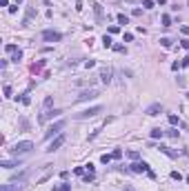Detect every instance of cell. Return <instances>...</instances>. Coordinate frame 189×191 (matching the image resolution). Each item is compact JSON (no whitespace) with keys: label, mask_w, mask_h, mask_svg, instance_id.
Instances as JSON below:
<instances>
[{"label":"cell","mask_w":189,"mask_h":191,"mask_svg":"<svg viewBox=\"0 0 189 191\" xmlns=\"http://www.w3.org/2000/svg\"><path fill=\"white\" fill-rule=\"evenodd\" d=\"M31 149H34V142L25 140V142H16V144H14V149H11V153H14L16 158H20V156H25V153H29Z\"/></svg>","instance_id":"cell-1"},{"label":"cell","mask_w":189,"mask_h":191,"mask_svg":"<svg viewBox=\"0 0 189 191\" xmlns=\"http://www.w3.org/2000/svg\"><path fill=\"white\" fill-rule=\"evenodd\" d=\"M65 127V120H58L56 125H51L49 129H47V133H45V140H51L53 136H60V129Z\"/></svg>","instance_id":"cell-2"},{"label":"cell","mask_w":189,"mask_h":191,"mask_svg":"<svg viewBox=\"0 0 189 191\" xmlns=\"http://www.w3.org/2000/svg\"><path fill=\"white\" fill-rule=\"evenodd\" d=\"M43 40H47V42H58V40H62V33H60V31H53V29H45V31H43Z\"/></svg>","instance_id":"cell-3"},{"label":"cell","mask_w":189,"mask_h":191,"mask_svg":"<svg viewBox=\"0 0 189 191\" xmlns=\"http://www.w3.org/2000/svg\"><path fill=\"white\" fill-rule=\"evenodd\" d=\"M100 111H103V107H91V109H85V111L76 113V118H78V120H85V118H94V116H98Z\"/></svg>","instance_id":"cell-4"},{"label":"cell","mask_w":189,"mask_h":191,"mask_svg":"<svg viewBox=\"0 0 189 191\" xmlns=\"http://www.w3.org/2000/svg\"><path fill=\"white\" fill-rule=\"evenodd\" d=\"M58 116H60V111H58V109H47L45 113H40V116H38V122H47V120L58 118Z\"/></svg>","instance_id":"cell-5"},{"label":"cell","mask_w":189,"mask_h":191,"mask_svg":"<svg viewBox=\"0 0 189 191\" xmlns=\"http://www.w3.org/2000/svg\"><path fill=\"white\" fill-rule=\"evenodd\" d=\"M131 171H134V173H149L151 169H149V165H147V162H140V160H136V162L131 165Z\"/></svg>","instance_id":"cell-6"},{"label":"cell","mask_w":189,"mask_h":191,"mask_svg":"<svg viewBox=\"0 0 189 191\" xmlns=\"http://www.w3.org/2000/svg\"><path fill=\"white\" fill-rule=\"evenodd\" d=\"M65 142H67V136H65V133H60V136H58L56 140H51V144H49V149H47V151H51V153H53L56 149H60Z\"/></svg>","instance_id":"cell-7"},{"label":"cell","mask_w":189,"mask_h":191,"mask_svg":"<svg viewBox=\"0 0 189 191\" xmlns=\"http://www.w3.org/2000/svg\"><path fill=\"white\" fill-rule=\"evenodd\" d=\"M98 96V89H85V91H80V96H78V102H82V100H91Z\"/></svg>","instance_id":"cell-8"},{"label":"cell","mask_w":189,"mask_h":191,"mask_svg":"<svg viewBox=\"0 0 189 191\" xmlns=\"http://www.w3.org/2000/svg\"><path fill=\"white\" fill-rule=\"evenodd\" d=\"M111 76H113L111 67H103V69H100V80H103L105 84H111Z\"/></svg>","instance_id":"cell-9"},{"label":"cell","mask_w":189,"mask_h":191,"mask_svg":"<svg viewBox=\"0 0 189 191\" xmlns=\"http://www.w3.org/2000/svg\"><path fill=\"white\" fill-rule=\"evenodd\" d=\"M145 113H147V116H158V113H163V107H160V102H154L151 107H147Z\"/></svg>","instance_id":"cell-10"},{"label":"cell","mask_w":189,"mask_h":191,"mask_svg":"<svg viewBox=\"0 0 189 191\" xmlns=\"http://www.w3.org/2000/svg\"><path fill=\"white\" fill-rule=\"evenodd\" d=\"M158 149L163 151V153H167V156H169V158H178V156H180V151L171 149V147H165V144H160V147H158Z\"/></svg>","instance_id":"cell-11"},{"label":"cell","mask_w":189,"mask_h":191,"mask_svg":"<svg viewBox=\"0 0 189 191\" xmlns=\"http://www.w3.org/2000/svg\"><path fill=\"white\" fill-rule=\"evenodd\" d=\"M36 16V9L34 7H27V13H25V20H22V25H29V22H31V18H34Z\"/></svg>","instance_id":"cell-12"},{"label":"cell","mask_w":189,"mask_h":191,"mask_svg":"<svg viewBox=\"0 0 189 191\" xmlns=\"http://www.w3.org/2000/svg\"><path fill=\"white\" fill-rule=\"evenodd\" d=\"M20 165V158L18 160H2L0 162V167H5V169H14V167H18Z\"/></svg>","instance_id":"cell-13"},{"label":"cell","mask_w":189,"mask_h":191,"mask_svg":"<svg viewBox=\"0 0 189 191\" xmlns=\"http://www.w3.org/2000/svg\"><path fill=\"white\" fill-rule=\"evenodd\" d=\"M27 175H29V169H25V171H20V173H16L14 178H11V180H14V182H20V180H25Z\"/></svg>","instance_id":"cell-14"},{"label":"cell","mask_w":189,"mask_h":191,"mask_svg":"<svg viewBox=\"0 0 189 191\" xmlns=\"http://www.w3.org/2000/svg\"><path fill=\"white\" fill-rule=\"evenodd\" d=\"M94 11H96V18H98V22H103L105 16H103V7L100 5H94Z\"/></svg>","instance_id":"cell-15"},{"label":"cell","mask_w":189,"mask_h":191,"mask_svg":"<svg viewBox=\"0 0 189 191\" xmlns=\"http://www.w3.org/2000/svg\"><path fill=\"white\" fill-rule=\"evenodd\" d=\"M165 136H169V138H178V136H180V131H178L176 127H171V129H167V131H165Z\"/></svg>","instance_id":"cell-16"},{"label":"cell","mask_w":189,"mask_h":191,"mask_svg":"<svg viewBox=\"0 0 189 191\" xmlns=\"http://www.w3.org/2000/svg\"><path fill=\"white\" fill-rule=\"evenodd\" d=\"M160 45H163L165 49H171V45H173V40H171V38H160Z\"/></svg>","instance_id":"cell-17"},{"label":"cell","mask_w":189,"mask_h":191,"mask_svg":"<svg viewBox=\"0 0 189 191\" xmlns=\"http://www.w3.org/2000/svg\"><path fill=\"white\" fill-rule=\"evenodd\" d=\"M163 136H165V131H163V129H151V138H154V140L163 138Z\"/></svg>","instance_id":"cell-18"},{"label":"cell","mask_w":189,"mask_h":191,"mask_svg":"<svg viewBox=\"0 0 189 191\" xmlns=\"http://www.w3.org/2000/svg\"><path fill=\"white\" fill-rule=\"evenodd\" d=\"M111 160H113V156H111V153H103V156H100V162H103V165H109Z\"/></svg>","instance_id":"cell-19"},{"label":"cell","mask_w":189,"mask_h":191,"mask_svg":"<svg viewBox=\"0 0 189 191\" xmlns=\"http://www.w3.org/2000/svg\"><path fill=\"white\" fill-rule=\"evenodd\" d=\"M2 93H5V98H11V93H14V89H11V84H5V89H2Z\"/></svg>","instance_id":"cell-20"},{"label":"cell","mask_w":189,"mask_h":191,"mask_svg":"<svg viewBox=\"0 0 189 191\" xmlns=\"http://www.w3.org/2000/svg\"><path fill=\"white\" fill-rule=\"evenodd\" d=\"M20 58H22V51H20V49H16L14 53H11V60H14V62H18Z\"/></svg>","instance_id":"cell-21"},{"label":"cell","mask_w":189,"mask_h":191,"mask_svg":"<svg viewBox=\"0 0 189 191\" xmlns=\"http://www.w3.org/2000/svg\"><path fill=\"white\" fill-rule=\"evenodd\" d=\"M103 45H105V49H109V47H111V38H109L107 33L103 36Z\"/></svg>","instance_id":"cell-22"},{"label":"cell","mask_w":189,"mask_h":191,"mask_svg":"<svg viewBox=\"0 0 189 191\" xmlns=\"http://www.w3.org/2000/svg\"><path fill=\"white\" fill-rule=\"evenodd\" d=\"M154 0H142V9H154Z\"/></svg>","instance_id":"cell-23"},{"label":"cell","mask_w":189,"mask_h":191,"mask_svg":"<svg viewBox=\"0 0 189 191\" xmlns=\"http://www.w3.org/2000/svg\"><path fill=\"white\" fill-rule=\"evenodd\" d=\"M43 67H45V60H40V62H36V65L31 67V71H34V74H36V71H40Z\"/></svg>","instance_id":"cell-24"},{"label":"cell","mask_w":189,"mask_h":191,"mask_svg":"<svg viewBox=\"0 0 189 191\" xmlns=\"http://www.w3.org/2000/svg\"><path fill=\"white\" fill-rule=\"evenodd\" d=\"M169 125H171V127L178 125V116H176V113H169Z\"/></svg>","instance_id":"cell-25"},{"label":"cell","mask_w":189,"mask_h":191,"mask_svg":"<svg viewBox=\"0 0 189 191\" xmlns=\"http://www.w3.org/2000/svg\"><path fill=\"white\" fill-rule=\"evenodd\" d=\"M116 18H118V22H120V25H127V22H129V18L125 16V13H118Z\"/></svg>","instance_id":"cell-26"},{"label":"cell","mask_w":189,"mask_h":191,"mask_svg":"<svg viewBox=\"0 0 189 191\" xmlns=\"http://www.w3.org/2000/svg\"><path fill=\"white\" fill-rule=\"evenodd\" d=\"M111 156H113V160L122 158V149H113V151H111Z\"/></svg>","instance_id":"cell-27"},{"label":"cell","mask_w":189,"mask_h":191,"mask_svg":"<svg viewBox=\"0 0 189 191\" xmlns=\"http://www.w3.org/2000/svg\"><path fill=\"white\" fill-rule=\"evenodd\" d=\"M16 49H18V47H16V45H11V42H9V45H5V51H9V53H14Z\"/></svg>","instance_id":"cell-28"},{"label":"cell","mask_w":189,"mask_h":191,"mask_svg":"<svg viewBox=\"0 0 189 191\" xmlns=\"http://www.w3.org/2000/svg\"><path fill=\"white\" fill-rule=\"evenodd\" d=\"M2 187H5L7 191H22V187H20V184H18V187H9V184H2Z\"/></svg>","instance_id":"cell-29"},{"label":"cell","mask_w":189,"mask_h":191,"mask_svg":"<svg viewBox=\"0 0 189 191\" xmlns=\"http://www.w3.org/2000/svg\"><path fill=\"white\" fill-rule=\"evenodd\" d=\"M171 25V18L169 16H163V27H169Z\"/></svg>","instance_id":"cell-30"},{"label":"cell","mask_w":189,"mask_h":191,"mask_svg":"<svg viewBox=\"0 0 189 191\" xmlns=\"http://www.w3.org/2000/svg\"><path fill=\"white\" fill-rule=\"evenodd\" d=\"M171 178L173 180H182V173L180 171H171Z\"/></svg>","instance_id":"cell-31"},{"label":"cell","mask_w":189,"mask_h":191,"mask_svg":"<svg viewBox=\"0 0 189 191\" xmlns=\"http://www.w3.org/2000/svg\"><path fill=\"white\" fill-rule=\"evenodd\" d=\"M51 102H53V100H51V96H47V98H45V102H43V105H45V109H47V107H51Z\"/></svg>","instance_id":"cell-32"},{"label":"cell","mask_w":189,"mask_h":191,"mask_svg":"<svg viewBox=\"0 0 189 191\" xmlns=\"http://www.w3.org/2000/svg\"><path fill=\"white\" fill-rule=\"evenodd\" d=\"M91 180H94V173H91V171H87V173H85V182H91Z\"/></svg>","instance_id":"cell-33"},{"label":"cell","mask_w":189,"mask_h":191,"mask_svg":"<svg viewBox=\"0 0 189 191\" xmlns=\"http://www.w3.org/2000/svg\"><path fill=\"white\" fill-rule=\"evenodd\" d=\"M127 156H129L131 160H138V151H127Z\"/></svg>","instance_id":"cell-34"},{"label":"cell","mask_w":189,"mask_h":191,"mask_svg":"<svg viewBox=\"0 0 189 191\" xmlns=\"http://www.w3.org/2000/svg\"><path fill=\"white\" fill-rule=\"evenodd\" d=\"M118 31H120V27H118V25H111V27H109V33H118Z\"/></svg>","instance_id":"cell-35"},{"label":"cell","mask_w":189,"mask_h":191,"mask_svg":"<svg viewBox=\"0 0 189 191\" xmlns=\"http://www.w3.org/2000/svg\"><path fill=\"white\" fill-rule=\"evenodd\" d=\"M20 100H22L25 105H29V102H31V98H29V93H25V96H22V98H20Z\"/></svg>","instance_id":"cell-36"},{"label":"cell","mask_w":189,"mask_h":191,"mask_svg":"<svg viewBox=\"0 0 189 191\" xmlns=\"http://www.w3.org/2000/svg\"><path fill=\"white\" fill-rule=\"evenodd\" d=\"M58 191H71V187H69V184H60V187H58Z\"/></svg>","instance_id":"cell-37"},{"label":"cell","mask_w":189,"mask_h":191,"mask_svg":"<svg viewBox=\"0 0 189 191\" xmlns=\"http://www.w3.org/2000/svg\"><path fill=\"white\" fill-rule=\"evenodd\" d=\"M134 40V33H125V42H131Z\"/></svg>","instance_id":"cell-38"},{"label":"cell","mask_w":189,"mask_h":191,"mask_svg":"<svg viewBox=\"0 0 189 191\" xmlns=\"http://www.w3.org/2000/svg\"><path fill=\"white\" fill-rule=\"evenodd\" d=\"M74 173H76V175H82V173H85V169H82V167H76V171H74Z\"/></svg>","instance_id":"cell-39"},{"label":"cell","mask_w":189,"mask_h":191,"mask_svg":"<svg viewBox=\"0 0 189 191\" xmlns=\"http://www.w3.org/2000/svg\"><path fill=\"white\" fill-rule=\"evenodd\" d=\"M113 49L118 51V53H122V51H125V47H122V45H113Z\"/></svg>","instance_id":"cell-40"},{"label":"cell","mask_w":189,"mask_h":191,"mask_svg":"<svg viewBox=\"0 0 189 191\" xmlns=\"http://www.w3.org/2000/svg\"><path fill=\"white\" fill-rule=\"evenodd\" d=\"M180 65H182V67H189V56H187V58H182V60H180Z\"/></svg>","instance_id":"cell-41"},{"label":"cell","mask_w":189,"mask_h":191,"mask_svg":"<svg viewBox=\"0 0 189 191\" xmlns=\"http://www.w3.org/2000/svg\"><path fill=\"white\" fill-rule=\"evenodd\" d=\"M180 31L185 33V36H189V27H180Z\"/></svg>","instance_id":"cell-42"},{"label":"cell","mask_w":189,"mask_h":191,"mask_svg":"<svg viewBox=\"0 0 189 191\" xmlns=\"http://www.w3.org/2000/svg\"><path fill=\"white\" fill-rule=\"evenodd\" d=\"M122 191H136V189H134L131 184H125V189H122Z\"/></svg>","instance_id":"cell-43"},{"label":"cell","mask_w":189,"mask_h":191,"mask_svg":"<svg viewBox=\"0 0 189 191\" xmlns=\"http://www.w3.org/2000/svg\"><path fill=\"white\" fill-rule=\"evenodd\" d=\"M180 45L185 47V49H189V40H180Z\"/></svg>","instance_id":"cell-44"},{"label":"cell","mask_w":189,"mask_h":191,"mask_svg":"<svg viewBox=\"0 0 189 191\" xmlns=\"http://www.w3.org/2000/svg\"><path fill=\"white\" fill-rule=\"evenodd\" d=\"M0 5H2V7H9V0H0Z\"/></svg>","instance_id":"cell-45"},{"label":"cell","mask_w":189,"mask_h":191,"mask_svg":"<svg viewBox=\"0 0 189 191\" xmlns=\"http://www.w3.org/2000/svg\"><path fill=\"white\" fill-rule=\"evenodd\" d=\"M165 2H167V0H156V5H165Z\"/></svg>","instance_id":"cell-46"},{"label":"cell","mask_w":189,"mask_h":191,"mask_svg":"<svg viewBox=\"0 0 189 191\" xmlns=\"http://www.w3.org/2000/svg\"><path fill=\"white\" fill-rule=\"evenodd\" d=\"M127 2H136V0H127Z\"/></svg>","instance_id":"cell-47"},{"label":"cell","mask_w":189,"mask_h":191,"mask_svg":"<svg viewBox=\"0 0 189 191\" xmlns=\"http://www.w3.org/2000/svg\"><path fill=\"white\" fill-rule=\"evenodd\" d=\"M185 180H187V182H189V175H187V178H185Z\"/></svg>","instance_id":"cell-48"}]
</instances>
